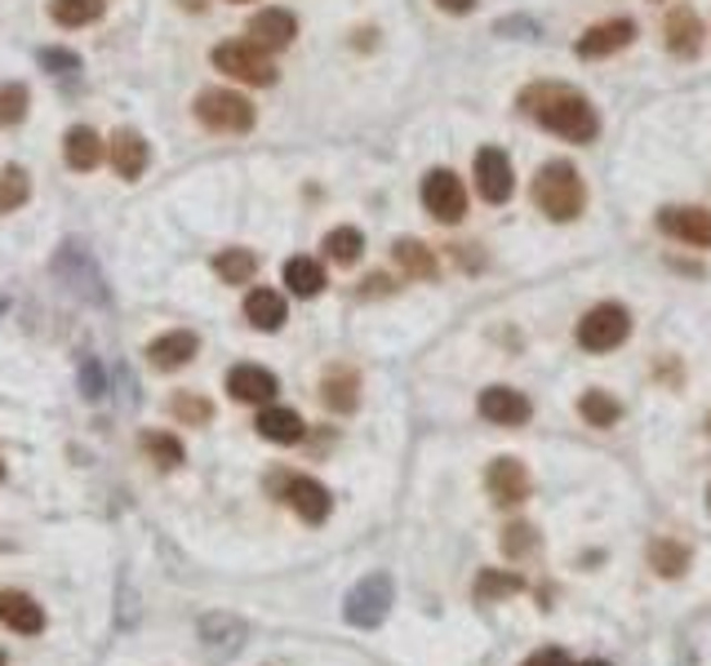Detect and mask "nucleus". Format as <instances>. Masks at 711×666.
I'll return each mask as SVG.
<instances>
[{"instance_id": "f257e3e1", "label": "nucleus", "mask_w": 711, "mask_h": 666, "mask_svg": "<svg viewBox=\"0 0 711 666\" xmlns=\"http://www.w3.org/2000/svg\"><path fill=\"white\" fill-rule=\"evenodd\" d=\"M516 103H521V111L530 120H538L543 129H552L556 139H565V143H592L596 133H601L596 107L583 94H578V90H569V85H552V81L525 85Z\"/></svg>"}, {"instance_id": "f03ea898", "label": "nucleus", "mask_w": 711, "mask_h": 666, "mask_svg": "<svg viewBox=\"0 0 711 666\" xmlns=\"http://www.w3.org/2000/svg\"><path fill=\"white\" fill-rule=\"evenodd\" d=\"M534 205L552 218V223H573L588 205V187L578 178V169L569 160H552L538 169L534 178Z\"/></svg>"}, {"instance_id": "7ed1b4c3", "label": "nucleus", "mask_w": 711, "mask_h": 666, "mask_svg": "<svg viewBox=\"0 0 711 666\" xmlns=\"http://www.w3.org/2000/svg\"><path fill=\"white\" fill-rule=\"evenodd\" d=\"M214 67L227 72L232 81L245 85H276V62L268 58V49H258L253 40H227L214 49Z\"/></svg>"}, {"instance_id": "20e7f679", "label": "nucleus", "mask_w": 711, "mask_h": 666, "mask_svg": "<svg viewBox=\"0 0 711 666\" xmlns=\"http://www.w3.org/2000/svg\"><path fill=\"white\" fill-rule=\"evenodd\" d=\"M627 333H631L627 307L623 302H601V307H592L583 320H578V347L601 356V352H614Z\"/></svg>"}, {"instance_id": "39448f33", "label": "nucleus", "mask_w": 711, "mask_h": 666, "mask_svg": "<svg viewBox=\"0 0 711 666\" xmlns=\"http://www.w3.org/2000/svg\"><path fill=\"white\" fill-rule=\"evenodd\" d=\"M197 120L214 133H245V129H253V107L236 90H205L197 98Z\"/></svg>"}, {"instance_id": "423d86ee", "label": "nucleus", "mask_w": 711, "mask_h": 666, "mask_svg": "<svg viewBox=\"0 0 711 666\" xmlns=\"http://www.w3.org/2000/svg\"><path fill=\"white\" fill-rule=\"evenodd\" d=\"M343 614H347L352 627H365V631L382 627L387 614H392V578H387V573L360 578V582L352 586V595H347V609H343Z\"/></svg>"}, {"instance_id": "0eeeda50", "label": "nucleus", "mask_w": 711, "mask_h": 666, "mask_svg": "<svg viewBox=\"0 0 711 666\" xmlns=\"http://www.w3.org/2000/svg\"><path fill=\"white\" fill-rule=\"evenodd\" d=\"M423 210L436 223H459L467 214V187L454 169H431L423 178Z\"/></svg>"}, {"instance_id": "6e6552de", "label": "nucleus", "mask_w": 711, "mask_h": 666, "mask_svg": "<svg viewBox=\"0 0 711 666\" xmlns=\"http://www.w3.org/2000/svg\"><path fill=\"white\" fill-rule=\"evenodd\" d=\"M659 227H663L672 240L711 249V214L698 210V205H667V210H659Z\"/></svg>"}, {"instance_id": "1a4fd4ad", "label": "nucleus", "mask_w": 711, "mask_h": 666, "mask_svg": "<svg viewBox=\"0 0 711 666\" xmlns=\"http://www.w3.org/2000/svg\"><path fill=\"white\" fill-rule=\"evenodd\" d=\"M476 187L489 205H502V200L516 191V174H511V160L502 147H481L476 156Z\"/></svg>"}, {"instance_id": "9d476101", "label": "nucleus", "mask_w": 711, "mask_h": 666, "mask_svg": "<svg viewBox=\"0 0 711 666\" xmlns=\"http://www.w3.org/2000/svg\"><path fill=\"white\" fill-rule=\"evenodd\" d=\"M485 489L494 502H525L530 498V472L521 457H494L489 472H485Z\"/></svg>"}, {"instance_id": "9b49d317", "label": "nucleus", "mask_w": 711, "mask_h": 666, "mask_svg": "<svg viewBox=\"0 0 711 666\" xmlns=\"http://www.w3.org/2000/svg\"><path fill=\"white\" fill-rule=\"evenodd\" d=\"M245 36H249L258 49L276 53V49H289V45H294V36H298V19H294L289 10H258V14L249 19Z\"/></svg>"}, {"instance_id": "f8f14e48", "label": "nucleus", "mask_w": 711, "mask_h": 666, "mask_svg": "<svg viewBox=\"0 0 711 666\" xmlns=\"http://www.w3.org/2000/svg\"><path fill=\"white\" fill-rule=\"evenodd\" d=\"M530 400L516 386H489L481 391V418H489L494 427H525L530 423Z\"/></svg>"}, {"instance_id": "ddd939ff", "label": "nucleus", "mask_w": 711, "mask_h": 666, "mask_svg": "<svg viewBox=\"0 0 711 666\" xmlns=\"http://www.w3.org/2000/svg\"><path fill=\"white\" fill-rule=\"evenodd\" d=\"M107 156H111V169L120 178H143L147 160H152V147L139 129H116L111 143H107Z\"/></svg>"}, {"instance_id": "4468645a", "label": "nucleus", "mask_w": 711, "mask_h": 666, "mask_svg": "<svg viewBox=\"0 0 711 666\" xmlns=\"http://www.w3.org/2000/svg\"><path fill=\"white\" fill-rule=\"evenodd\" d=\"M636 40V23L631 19H609V23H596L588 36H578V58H605V53H618Z\"/></svg>"}, {"instance_id": "2eb2a0df", "label": "nucleus", "mask_w": 711, "mask_h": 666, "mask_svg": "<svg viewBox=\"0 0 711 666\" xmlns=\"http://www.w3.org/2000/svg\"><path fill=\"white\" fill-rule=\"evenodd\" d=\"M201 352V338L191 329H169V333H161L156 343H147V360H152V369H182L191 356Z\"/></svg>"}, {"instance_id": "dca6fc26", "label": "nucleus", "mask_w": 711, "mask_h": 666, "mask_svg": "<svg viewBox=\"0 0 711 666\" xmlns=\"http://www.w3.org/2000/svg\"><path fill=\"white\" fill-rule=\"evenodd\" d=\"M227 391L240 400V405H268L276 395V373L263 365H236L227 373Z\"/></svg>"}, {"instance_id": "f3484780", "label": "nucleus", "mask_w": 711, "mask_h": 666, "mask_svg": "<svg viewBox=\"0 0 711 666\" xmlns=\"http://www.w3.org/2000/svg\"><path fill=\"white\" fill-rule=\"evenodd\" d=\"M285 502H289L307 524H320V520L330 515V489L320 485V480H311V476L285 480Z\"/></svg>"}, {"instance_id": "a211bd4d", "label": "nucleus", "mask_w": 711, "mask_h": 666, "mask_svg": "<svg viewBox=\"0 0 711 666\" xmlns=\"http://www.w3.org/2000/svg\"><path fill=\"white\" fill-rule=\"evenodd\" d=\"M103 139H98V129H90V124H72L68 133H62V160H68L72 169H81V174H90V169H98V160H103Z\"/></svg>"}, {"instance_id": "6ab92c4d", "label": "nucleus", "mask_w": 711, "mask_h": 666, "mask_svg": "<svg viewBox=\"0 0 711 666\" xmlns=\"http://www.w3.org/2000/svg\"><path fill=\"white\" fill-rule=\"evenodd\" d=\"M0 622L19 635H36L45 627V609L23 591H0Z\"/></svg>"}, {"instance_id": "aec40b11", "label": "nucleus", "mask_w": 711, "mask_h": 666, "mask_svg": "<svg viewBox=\"0 0 711 666\" xmlns=\"http://www.w3.org/2000/svg\"><path fill=\"white\" fill-rule=\"evenodd\" d=\"M663 32H667V49L680 53V58H694L702 49V23H698V14L689 5L672 10L667 23H663Z\"/></svg>"}, {"instance_id": "412c9836", "label": "nucleus", "mask_w": 711, "mask_h": 666, "mask_svg": "<svg viewBox=\"0 0 711 666\" xmlns=\"http://www.w3.org/2000/svg\"><path fill=\"white\" fill-rule=\"evenodd\" d=\"M392 258H396L401 272H405V276H414V281H436V272H440L436 249H427V245H423V240H414V236L396 240V245H392Z\"/></svg>"}, {"instance_id": "4be33fe9", "label": "nucleus", "mask_w": 711, "mask_h": 666, "mask_svg": "<svg viewBox=\"0 0 711 666\" xmlns=\"http://www.w3.org/2000/svg\"><path fill=\"white\" fill-rule=\"evenodd\" d=\"M285 298L276 294V289H249V298H245V320L253 324V329H263V333H272V329H281L285 324Z\"/></svg>"}, {"instance_id": "5701e85b", "label": "nucleus", "mask_w": 711, "mask_h": 666, "mask_svg": "<svg viewBox=\"0 0 711 666\" xmlns=\"http://www.w3.org/2000/svg\"><path fill=\"white\" fill-rule=\"evenodd\" d=\"M303 418L294 414V409H281V405H272V409H263L258 414V436L263 440H272V444H298L303 440Z\"/></svg>"}, {"instance_id": "b1692460", "label": "nucleus", "mask_w": 711, "mask_h": 666, "mask_svg": "<svg viewBox=\"0 0 711 666\" xmlns=\"http://www.w3.org/2000/svg\"><path fill=\"white\" fill-rule=\"evenodd\" d=\"M285 289L298 294V298H316L325 289V272H320L316 258H289L285 262Z\"/></svg>"}, {"instance_id": "393cba45", "label": "nucleus", "mask_w": 711, "mask_h": 666, "mask_svg": "<svg viewBox=\"0 0 711 666\" xmlns=\"http://www.w3.org/2000/svg\"><path fill=\"white\" fill-rule=\"evenodd\" d=\"M356 391H360V382H356L352 369H330L325 382H320V395H325V405L339 409V414H352V409H356V400H360Z\"/></svg>"}, {"instance_id": "a878e982", "label": "nucleus", "mask_w": 711, "mask_h": 666, "mask_svg": "<svg viewBox=\"0 0 711 666\" xmlns=\"http://www.w3.org/2000/svg\"><path fill=\"white\" fill-rule=\"evenodd\" d=\"M32 195V178L23 165H0V214H14L27 205Z\"/></svg>"}, {"instance_id": "bb28decb", "label": "nucleus", "mask_w": 711, "mask_h": 666, "mask_svg": "<svg viewBox=\"0 0 711 666\" xmlns=\"http://www.w3.org/2000/svg\"><path fill=\"white\" fill-rule=\"evenodd\" d=\"M49 19L58 27H85L103 19V0H49Z\"/></svg>"}, {"instance_id": "cd10ccee", "label": "nucleus", "mask_w": 711, "mask_h": 666, "mask_svg": "<svg viewBox=\"0 0 711 666\" xmlns=\"http://www.w3.org/2000/svg\"><path fill=\"white\" fill-rule=\"evenodd\" d=\"M214 272L223 276V285H249L253 272H258V258L249 249H223L214 258Z\"/></svg>"}, {"instance_id": "c85d7f7f", "label": "nucleus", "mask_w": 711, "mask_h": 666, "mask_svg": "<svg viewBox=\"0 0 711 666\" xmlns=\"http://www.w3.org/2000/svg\"><path fill=\"white\" fill-rule=\"evenodd\" d=\"M578 414H583L592 427H614L618 423V400L614 395H605V391H588L583 400H578Z\"/></svg>"}, {"instance_id": "c756f323", "label": "nucleus", "mask_w": 711, "mask_h": 666, "mask_svg": "<svg viewBox=\"0 0 711 666\" xmlns=\"http://www.w3.org/2000/svg\"><path fill=\"white\" fill-rule=\"evenodd\" d=\"M360 249H365V236H360L356 227H334V231L325 236V253H330L339 266H352V262L360 258Z\"/></svg>"}, {"instance_id": "7c9ffc66", "label": "nucleus", "mask_w": 711, "mask_h": 666, "mask_svg": "<svg viewBox=\"0 0 711 666\" xmlns=\"http://www.w3.org/2000/svg\"><path fill=\"white\" fill-rule=\"evenodd\" d=\"M27 107H32L27 85H19V81L0 85V124H19V120L27 116Z\"/></svg>"}, {"instance_id": "2f4dec72", "label": "nucleus", "mask_w": 711, "mask_h": 666, "mask_svg": "<svg viewBox=\"0 0 711 666\" xmlns=\"http://www.w3.org/2000/svg\"><path fill=\"white\" fill-rule=\"evenodd\" d=\"M650 564H654L663 578H680V573L689 569V551L676 547V543H654V547H650Z\"/></svg>"}, {"instance_id": "473e14b6", "label": "nucleus", "mask_w": 711, "mask_h": 666, "mask_svg": "<svg viewBox=\"0 0 711 666\" xmlns=\"http://www.w3.org/2000/svg\"><path fill=\"white\" fill-rule=\"evenodd\" d=\"M143 449L152 453L156 466H178V462H182V444H178L174 436H165V431H147V436H143Z\"/></svg>"}, {"instance_id": "72a5a7b5", "label": "nucleus", "mask_w": 711, "mask_h": 666, "mask_svg": "<svg viewBox=\"0 0 711 666\" xmlns=\"http://www.w3.org/2000/svg\"><path fill=\"white\" fill-rule=\"evenodd\" d=\"M40 67L54 76H76L81 72V58L72 49H40Z\"/></svg>"}, {"instance_id": "f704fd0d", "label": "nucleus", "mask_w": 711, "mask_h": 666, "mask_svg": "<svg viewBox=\"0 0 711 666\" xmlns=\"http://www.w3.org/2000/svg\"><path fill=\"white\" fill-rule=\"evenodd\" d=\"M511 591H521V578H516V573H481V582H476V595L481 599L511 595Z\"/></svg>"}, {"instance_id": "c9c22d12", "label": "nucleus", "mask_w": 711, "mask_h": 666, "mask_svg": "<svg viewBox=\"0 0 711 666\" xmlns=\"http://www.w3.org/2000/svg\"><path fill=\"white\" fill-rule=\"evenodd\" d=\"M174 418H182V423H210V405H205V400L201 395H174Z\"/></svg>"}, {"instance_id": "e433bc0d", "label": "nucleus", "mask_w": 711, "mask_h": 666, "mask_svg": "<svg viewBox=\"0 0 711 666\" xmlns=\"http://www.w3.org/2000/svg\"><path fill=\"white\" fill-rule=\"evenodd\" d=\"M534 547V528L530 524H511L507 533H502V551L507 556H525Z\"/></svg>"}, {"instance_id": "4c0bfd02", "label": "nucleus", "mask_w": 711, "mask_h": 666, "mask_svg": "<svg viewBox=\"0 0 711 666\" xmlns=\"http://www.w3.org/2000/svg\"><path fill=\"white\" fill-rule=\"evenodd\" d=\"M525 666H565V653H560V649H543V653H534Z\"/></svg>"}, {"instance_id": "58836bf2", "label": "nucleus", "mask_w": 711, "mask_h": 666, "mask_svg": "<svg viewBox=\"0 0 711 666\" xmlns=\"http://www.w3.org/2000/svg\"><path fill=\"white\" fill-rule=\"evenodd\" d=\"M436 5H440L445 14H472V10L481 5V0H436Z\"/></svg>"}, {"instance_id": "ea45409f", "label": "nucleus", "mask_w": 711, "mask_h": 666, "mask_svg": "<svg viewBox=\"0 0 711 666\" xmlns=\"http://www.w3.org/2000/svg\"><path fill=\"white\" fill-rule=\"evenodd\" d=\"M360 294H369V298H378V294H392V281H387V276H369V281L360 285Z\"/></svg>"}, {"instance_id": "a19ab883", "label": "nucleus", "mask_w": 711, "mask_h": 666, "mask_svg": "<svg viewBox=\"0 0 711 666\" xmlns=\"http://www.w3.org/2000/svg\"><path fill=\"white\" fill-rule=\"evenodd\" d=\"M578 666H605V662H578Z\"/></svg>"}, {"instance_id": "79ce46f5", "label": "nucleus", "mask_w": 711, "mask_h": 666, "mask_svg": "<svg viewBox=\"0 0 711 666\" xmlns=\"http://www.w3.org/2000/svg\"><path fill=\"white\" fill-rule=\"evenodd\" d=\"M707 507H711V489H707Z\"/></svg>"}, {"instance_id": "37998d69", "label": "nucleus", "mask_w": 711, "mask_h": 666, "mask_svg": "<svg viewBox=\"0 0 711 666\" xmlns=\"http://www.w3.org/2000/svg\"><path fill=\"white\" fill-rule=\"evenodd\" d=\"M0 666H5V653H0Z\"/></svg>"}, {"instance_id": "c03bdc74", "label": "nucleus", "mask_w": 711, "mask_h": 666, "mask_svg": "<svg viewBox=\"0 0 711 666\" xmlns=\"http://www.w3.org/2000/svg\"><path fill=\"white\" fill-rule=\"evenodd\" d=\"M0 476H5V466H0Z\"/></svg>"}, {"instance_id": "a18cd8bd", "label": "nucleus", "mask_w": 711, "mask_h": 666, "mask_svg": "<svg viewBox=\"0 0 711 666\" xmlns=\"http://www.w3.org/2000/svg\"><path fill=\"white\" fill-rule=\"evenodd\" d=\"M236 5H245V0H236Z\"/></svg>"}, {"instance_id": "49530a36", "label": "nucleus", "mask_w": 711, "mask_h": 666, "mask_svg": "<svg viewBox=\"0 0 711 666\" xmlns=\"http://www.w3.org/2000/svg\"><path fill=\"white\" fill-rule=\"evenodd\" d=\"M707 427H711V418H707Z\"/></svg>"}]
</instances>
